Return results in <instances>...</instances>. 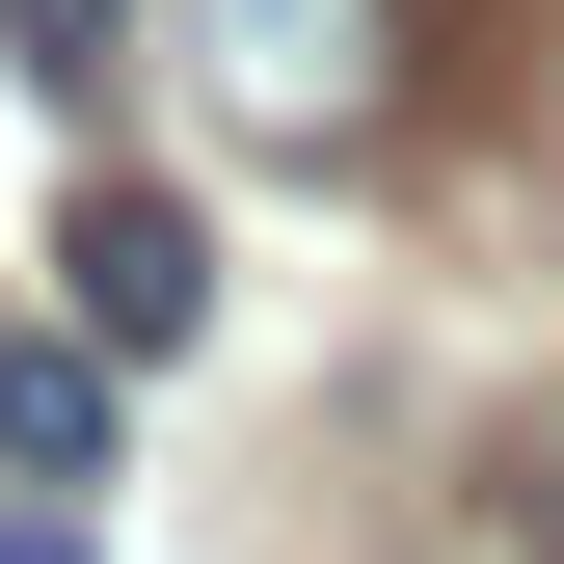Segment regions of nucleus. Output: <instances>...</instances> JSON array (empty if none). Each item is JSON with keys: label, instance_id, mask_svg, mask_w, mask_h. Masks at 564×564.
I'll return each instance as SVG.
<instances>
[{"label": "nucleus", "instance_id": "f257e3e1", "mask_svg": "<svg viewBox=\"0 0 564 564\" xmlns=\"http://www.w3.org/2000/svg\"><path fill=\"white\" fill-rule=\"evenodd\" d=\"M188 54H216V108L269 162H349L403 108V0H188Z\"/></svg>", "mask_w": 564, "mask_h": 564}, {"label": "nucleus", "instance_id": "f03ea898", "mask_svg": "<svg viewBox=\"0 0 564 564\" xmlns=\"http://www.w3.org/2000/svg\"><path fill=\"white\" fill-rule=\"evenodd\" d=\"M54 296L108 323V377H162V349L216 323V242H188V188H134V162H108L82 216H54Z\"/></svg>", "mask_w": 564, "mask_h": 564}, {"label": "nucleus", "instance_id": "7ed1b4c3", "mask_svg": "<svg viewBox=\"0 0 564 564\" xmlns=\"http://www.w3.org/2000/svg\"><path fill=\"white\" fill-rule=\"evenodd\" d=\"M0 457H28V484H82V457H108V323L0 349Z\"/></svg>", "mask_w": 564, "mask_h": 564}, {"label": "nucleus", "instance_id": "20e7f679", "mask_svg": "<svg viewBox=\"0 0 564 564\" xmlns=\"http://www.w3.org/2000/svg\"><path fill=\"white\" fill-rule=\"evenodd\" d=\"M0 82H54V108H108V82H134V0H0Z\"/></svg>", "mask_w": 564, "mask_h": 564}, {"label": "nucleus", "instance_id": "39448f33", "mask_svg": "<svg viewBox=\"0 0 564 564\" xmlns=\"http://www.w3.org/2000/svg\"><path fill=\"white\" fill-rule=\"evenodd\" d=\"M457 54H511V0H403V82H457Z\"/></svg>", "mask_w": 564, "mask_h": 564}, {"label": "nucleus", "instance_id": "423d86ee", "mask_svg": "<svg viewBox=\"0 0 564 564\" xmlns=\"http://www.w3.org/2000/svg\"><path fill=\"white\" fill-rule=\"evenodd\" d=\"M0 564H108V538H82V511H0Z\"/></svg>", "mask_w": 564, "mask_h": 564}]
</instances>
